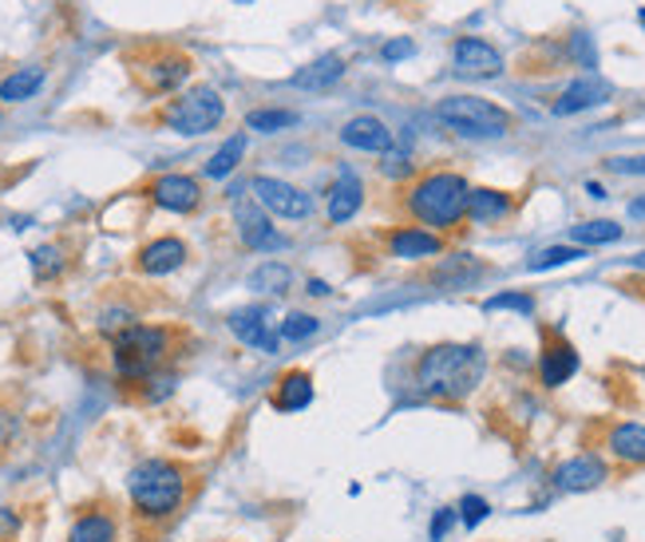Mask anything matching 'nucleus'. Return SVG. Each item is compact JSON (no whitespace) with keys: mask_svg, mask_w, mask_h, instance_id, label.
<instances>
[{"mask_svg":"<svg viewBox=\"0 0 645 542\" xmlns=\"http://www.w3.org/2000/svg\"><path fill=\"white\" fill-rule=\"evenodd\" d=\"M131 325H139V321H135V313H131L128 305H111V309H103L100 313V333H108V337H119L123 329H131Z\"/></svg>","mask_w":645,"mask_h":542,"instance_id":"36","label":"nucleus"},{"mask_svg":"<svg viewBox=\"0 0 645 542\" xmlns=\"http://www.w3.org/2000/svg\"><path fill=\"white\" fill-rule=\"evenodd\" d=\"M250 194H254V202L265 210V214L290 218V222L310 218V210H313L305 190L293 187V182H285V179H273V174H258V179L250 182Z\"/></svg>","mask_w":645,"mask_h":542,"instance_id":"7","label":"nucleus"},{"mask_svg":"<svg viewBox=\"0 0 645 542\" xmlns=\"http://www.w3.org/2000/svg\"><path fill=\"white\" fill-rule=\"evenodd\" d=\"M629 218H645V194H642V199L629 202Z\"/></svg>","mask_w":645,"mask_h":542,"instance_id":"44","label":"nucleus"},{"mask_svg":"<svg viewBox=\"0 0 645 542\" xmlns=\"http://www.w3.org/2000/svg\"><path fill=\"white\" fill-rule=\"evenodd\" d=\"M245 285H250L254 293L282 298V293H290V285H293V270L285 262H262L250 278H245Z\"/></svg>","mask_w":645,"mask_h":542,"instance_id":"27","label":"nucleus"},{"mask_svg":"<svg viewBox=\"0 0 645 542\" xmlns=\"http://www.w3.org/2000/svg\"><path fill=\"white\" fill-rule=\"evenodd\" d=\"M455 515H460V523H464L467 531H475V526L491 515V503L483 495H464L460 499V506H455Z\"/></svg>","mask_w":645,"mask_h":542,"instance_id":"35","label":"nucleus"},{"mask_svg":"<svg viewBox=\"0 0 645 542\" xmlns=\"http://www.w3.org/2000/svg\"><path fill=\"white\" fill-rule=\"evenodd\" d=\"M28 262H32V273H37V281H52V278H60L64 273V250L60 245H37V250L28 253Z\"/></svg>","mask_w":645,"mask_h":542,"instance_id":"32","label":"nucleus"},{"mask_svg":"<svg viewBox=\"0 0 645 542\" xmlns=\"http://www.w3.org/2000/svg\"><path fill=\"white\" fill-rule=\"evenodd\" d=\"M389 250H392V258H401V262H427V258H440V253H444V242H440L436 230L404 227L389 234Z\"/></svg>","mask_w":645,"mask_h":542,"instance_id":"15","label":"nucleus"},{"mask_svg":"<svg viewBox=\"0 0 645 542\" xmlns=\"http://www.w3.org/2000/svg\"><path fill=\"white\" fill-rule=\"evenodd\" d=\"M341 143L349 151H364V154H389L396 136H392V127L376 116H353L345 127H341Z\"/></svg>","mask_w":645,"mask_h":542,"instance_id":"13","label":"nucleus"},{"mask_svg":"<svg viewBox=\"0 0 645 542\" xmlns=\"http://www.w3.org/2000/svg\"><path fill=\"white\" fill-rule=\"evenodd\" d=\"M0 127H4V116H0Z\"/></svg>","mask_w":645,"mask_h":542,"instance_id":"49","label":"nucleus"},{"mask_svg":"<svg viewBox=\"0 0 645 542\" xmlns=\"http://www.w3.org/2000/svg\"><path fill=\"white\" fill-rule=\"evenodd\" d=\"M586 194H591V199H606V190H602L598 182H586Z\"/></svg>","mask_w":645,"mask_h":542,"instance_id":"45","label":"nucleus"},{"mask_svg":"<svg viewBox=\"0 0 645 542\" xmlns=\"http://www.w3.org/2000/svg\"><path fill=\"white\" fill-rule=\"evenodd\" d=\"M460 523V515H455V506H440L436 515H432V523H427V539L432 542H444L447 531Z\"/></svg>","mask_w":645,"mask_h":542,"instance_id":"38","label":"nucleus"},{"mask_svg":"<svg viewBox=\"0 0 645 542\" xmlns=\"http://www.w3.org/2000/svg\"><path fill=\"white\" fill-rule=\"evenodd\" d=\"M361 207H364V182L356 179L349 167H341L333 190H329V222H333V227H345V222H353Z\"/></svg>","mask_w":645,"mask_h":542,"instance_id":"16","label":"nucleus"},{"mask_svg":"<svg viewBox=\"0 0 645 542\" xmlns=\"http://www.w3.org/2000/svg\"><path fill=\"white\" fill-rule=\"evenodd\" d=\"M637 24H642V28H645V9H642V12H637Z\"/></svg>","mask_w":645,"mask_h":542,"instance_id":"47","label":"nucleus"},{"mask_svg":"<svg viewBox=\"0 0 645 542\" xmlns=\"http://www.w3.org/2000/svg\"><path fill=\"white\" fill-rule=\"evenodd\" d=\"M174 384H179V377L174 372H155V377L147 380V389H143V400L147 404H159V400H167L174 392Z\"/></svg>","mask_w":645,"mask_h":542,"instance_id":"37","label":"nucleus"},{"mask_svg":"<svg viewBox=\"0 0 645 542\" xmlns=\"http://www.w3.org/2000/svg\"><path fill=\"white\" fill-rule=\"evenodd\" d=\"M226 325H230V333H234L238 341L250 344V349H258V353H265V357L282 353V333L273 329V313L265 305L234 309V313L226 317Z\"/></svg>","mask_w":645,"mask_h":542,"instance_id":"8","label":"nucleus"},{"mask_svg":"<svg viewBox=\"0 0 645 542\" xmlns=\"http://www.w3.org/2000/svg\"><path fill=\"white\" fill-rule=\"evenodd\" d=\"M487 273V265L472 253H455V258H440L432 265V281H436L440 290H472L475 281Z\"/></svg>","mask_w":645,"mask_h":542,"instance_id":"19","label":"nucleus"},{"mask_svg":"<svg viewBox=\"0 0 645 542\" xmlns=\"http://www.w3.org/2000/svg\"><path fill=\"white\" fill-rule=\"evenodd\" d=\"M467 199H472V182L464 174L432 171L409 190V214L420 227L455 230L467 218Z\"/></svg>","mask_w":645,"mask_h":542,"instance_id":"3","label":"nucleus"},{"mask_svg":"<svg viewBox=\"0 0 645 542\" xmlns=\"http://www.w3.org/2000/svg\"><path fill=\"white\" fill-rule=\"evenodd\" d=\"M609 96H614V88H609L606 80H598V76H582V80H574L571 88L555 100V116H578V111H591V108H598V103H606Z\"/></svg>","mask_w":645,"mask_h":542,"instance_id":"17","label":"nucleus"},{"mask_svg":"<svg viewBox=\"0 0 645 542\" xmlns=\"http://www.w3.org/2000/svg\"><path fill=\"white\" fill-rule=\"evenodd\" d=\"M318 329H321L318 317H313V313H301V309H293V313H285V321L278 325V333H282V341L301 344V341H310V337H318Z\"/></svg>","mask_w":645,"mask_h":542,"instance_id":"34","label":"nucleus"},{"mask_svg":"<svg viewBox=\"0 0 645 542\" xmlns=\"http://www.w3.org/2000/svg\"><path fill=\"white\" fill-rule=\"evenodd\" d=\"M147 194H151V202H155L159 210H171V214H194L202 202V187L199 179H191V174H159L151 187H147Z\"/></svg>","mask_w":645,"mask_h":542,"instance_id":"11","label":"nucleus"},{"mask_svg":"<svg viewBox=\"0 0 645 542\" xmlns=\"http://www.w3.org/2000/svg\"><path fill=\"white\" fill-rule=\"evenodd\" d=\"M483 313H523L531 317L535 313V298L523 290H507V293H495V298L483 301Z\"/></svg>","mask_w":645,"mask_h":542,"instance_id":"33","label":"nucleus"},{"mask_svg":"<svg viewBox=\"0 0 645 542\" xmlns=\"http://www.w3.org/2000/svg\"><path fill=\"white\" fill-rule=\"evenodd\" d=\"M487 353L480 344H432L416 361V384L424 397L436 400H464L483 384Z\"/></svg>","mask_w":645,"mask_h":542,"instance_id":"1","label":"nucleus"},{"mask_svg":"<svg viewBox=\"0 0 645 542\" xmlns=\"http://www.w3.org/2000/svg\"><path fill=\"white\" fill-rule=\"evenodd\" d=\"M586 258V250L582 245H546V250H538L535 258L527 262L531 273H546V270H558V265H571V262H582Z\"/></svg>","mask_w":645,"mask_h":542,"instance_id":"31","label":"nucleus"},{"mask_svg":"<svg viewBox=\"0 0 645 542\" xmlns=\"http://www.w3.org/2000/svg\"><path fill=\"white\" fill-rule=\"evenodd\" d=\"M381 56H384V60H389V63L409 60V56H416V44H412L409 37H404V40H389V44L381 48Z\"/></svg>","mask_w":645,"mask_h":542,"instance_id":"40","label":"nucleus"},{"mask_svg":"<svg viewBox=\"0 0 645 542\" xmlns=\"http://www.w3.org/2000/svg\"><path fill=\"white\" fill-rule=\"evenodd\" d=\"M551 480H555L558 491H571V495H578V491L602 488V483L609 480V468H606V460H602V455L582 452V455H571L566 463H558Z\"/></svg>","mask_w":645,"mask_h":542,"instance_id":"12","label":"nucleus"},{"mask_svg":"<svg viewBox=\"0 0 645 542\" xmlns=\"http://www.w3.org/2000/svg\"><path fill=\"white\" fill-rule=\"evenodd\" d=\"M270 404H273V412H285V416H290V412H305V408L313 404V377L301 369L285 372V377L278 380V389H273Z\"/></svg>","mask_w":645,"mask_h":542,"instance_id":"22","label":"nucleus"},{"mask_svg":"<svg viewBox=\"0 0 645 542\" xmlns=\"http://www.w3.org/2000/svg\"><path fill=\"white\" fill-rule=\"evenodd\" d=\"M191 72H194V63L187 60V56H179V52L159 56V60H151V63L143 68L147 88L159 91V96H171V91H179L182 83L191 80Z\"/></svg>","mask_w":645,"mask_h":542,"instance_id":"20","label":"nucleus"},{"mask_svg":"<svg viewBox=\"0 0 645 542\" xmlns=\"http://www.w3.org/2000/svg\"><path fill=\"white\" fill-rule=\"evenodd\" d=\"M310 293L313 298H329V285L321 278H310Z\"/></svg>","mask_w":645,"mask_h":542,"instance_id":"43","label":"nucleus"},{"mask_svg":"<svg viewBox=\"0 0 645 542\" xmlns=\"http://www.w3.org/2000/svg\"><path fill=\"white\" fill-rule=\"evenodd\" d=\"M634 265L637 270H645V253H634Z\"/></svg>","mask_w":645,"mask_h":542,"instance_id":"46","label":"nucleus"},{"mask_svg":"<svg viewBox=\"0 0 645 542\" xmlns=\"http://www.w3.org/2000/svg\"><path fill=\"white\" fill-rule=\"evenodd\" d=\"M452 63L455 72L467 76V80H495L503 72V56L495 44L480 37H460L452 44Z\"/></svg>","mask_w":645,"mask_h":542,"instance_id":"10","label":"nucleus"},{"mask_svg":"<svg viewBox=\"0 0 645 542\" xmlns=\"http://www.w3.org/2000/svg\"><path fill=\"white\" fill-rule=\"evenodd\" d=\"M238 4H254V0H238Z\"/></svg>","mask_w":645,"mask_h":542,"instance_id":"48","label":"nucleus"},{"mask_svg":"<svg viewBox=\"0 0 645 542\" xmlns=\"http://www.w3.org/2000/svg\"><path fill=\"white\" fill-rule=\"evenodd\" d=\"M578 364L582 361H578V353H574L571 341L546 344L543 357H538V380H543V389H563V384H571Z\"/></svg>","mask_w":645,"mask_h":542,"instance_id":"18","label":"nucleus"},{"mask_svg":"<svg viewBox=\"0 0 645 542\" xmlns=\"http://www.w3.org/2000/svg\"><path fill=\"white\" fill-rule=\"evenodd\" d=\"M187 471L174 460H143L128 471V495L135 515L147 519V523H163L187 503Z\"/></svg>","mask_w":645,"mask_h":542,"instance_id":"2","label":"nucleus"},{"mask_svg":"<svg viewBox=\"0 0 645 542\" xmlns=\"http://www.w3.org/2000/svg\"><path fill=\"white\" fill-rule=\"evenodd\" d=\"M187 242L182 238H155V242H147L143 250H139V273H147V278H167V273L182 270L187 265Z\"/></svg>","mask_w":645,"mask_h":542,"instance_id":"14","label":"nucleus"},{"mask_svg":"<svg viewBox=\"0 0 645 542\" xmlns=\"http://www.w3.org/2000/svg\"><path fill=\"white\" fill-rule=\"evenodd\" d=\"M234 227H238V238H242L245 250L273 253V250H285V245H290V238H285L282 230H273L270 214H265L258 202H238Z\"/></svg>","mask_w":645,"mask_h":542,"instance_id":"9","label":"nucleus"},{"mask_svg":"<svg viewBox=\"0 0 645 542\" xmlns=\"http://www.w3.org/2000/svg\"><path fill=\"white\" fill-rule=\"evenodd\" d=\"M341 76H345V60L336 52H325V56H318L313 63H305L301 72H293V88H301V91H329V88H336L341 83Z\"/></svg>","mask_w":645,"mask_h":542,"instance_id":"24","label":"nucleus"},{"mask_svg":"<svg viewBox=\"0 0 645 542\" xmlns=\"http://www.w3.org/2000/svg\"><path fill=\"white\" fill-rule=\"evenodd\" d=\"M119 539V523L111 511L95 506V511H83L80 519L68 531V542H115Z\"/></svg>","mask_w":645,"mask_h":542,"instance_id":"26","label":"nucleus"},{"mask_svg":"<svg viewBox=\"0 0 645 542\" xmlns=\"http://www.w3.org/2000/svg\"><path fill=\"white\" fill-rule=\"evenodd\" d=\"M242 154H245V136H230L219 151L210 154V163L202 167V174L206 179H230L238 171V163H242Z\"/></svg>","mask_w":645,"mask_h":542,"instance_id":"28","label":"nucleus"},{"mask_svg":"<svg viewBox=\"0 0 645 542\" xmlns=\"http://www.w3.org/2000/svg\"><path fill=\"white\" fill-rule=\"evenodd\" d=\"M606 452L618 463H629V468H642L645 463V424L637 420H622L606 432Z\"/></svg>","mask_w":645,"mask_h":542,"instance_id":"21","label":"nucleus"},{"mask_svg":"<svg viewBox=\"0 0 645 542\" xmlns=\"http://www.w3.org/2000/svg\"><path fill=\"white\" fill-rule=\"evenodd\" d=\"M48 72L40 68V63H24V68H12L4 80H0V103L4 108H12V103H28L37 100V91L44 88Z\"/></svg>","mask_w":645,"mask_h":542,"instance_id":"23","label":"nucleus"},{"mask_svg":"<svg viewBox=\"0 0 645 542\" xmlns=\"http://www.w3.org/2000/svg\"><path fill=\"white\" fill-rule=\"evenodd\" d=\"M515 210L507 190H491V187H472V199H467V218L475 227H495Z\"/></svg>","mask_w":645,"mask_h":542,"instance_id":"25","label":"nucleus"},{"mask_svg":"<svg viewBox=\"0 0 645 542\" xmlns=\"http://www.w3.org/2000/svg\"><path fill=\"white\" fill-rule=\"evenodd\" d=\"M409 171H412V163H409V159H396V154H392L389 163H384V174H389V179H396V174L404 179Z\"/></svg>","mask_w":645,"mask_h":542,"instance_id":"42","label":"nucleus"},{"mask_svg":"<svg viewBox=\"0 0 645 542\" xmlns=\"http://www.w3.org/2000/svg\"><path fill=\"white\" fill-rule=\"evenodd\" d=\"M436 119L464 139H503L515 127L507 108L483 100V96H447L436 103Z\"/></svg>","mask_w":645,"mask_h":542,"instance_id":"5","label":"nucleus"},{"mask_svg":"<svg viewBox=\"0 0 645 542\" xmlns=\"http://www.w3.org/2000/svg\"><path fill=\"white\" fill-rule=\"evenodd\" d=\"M171 353V329L163 325H131L119 337H111V369L123 384H147L163 372Z\"/></svg>","mask_w":645,"mask_h":542,"instance_id":"4","label":"nucleus"},{"mask_svg":"<svg viewBox=\"0 0 645 542\" xmlns=\"http://www.w3.org/2000/svg\"><path fill=\"white\" fill-rule=\"evenodd\" d=\"M571 56L582 68H598V52H594V40L586 37V32H574L571 37Z\"/></svg>","mask_w":645,"mask_h":542,"instance_id":"39","label":"nucleus"},{"mask_svg":"<svg viewBox=\"0 0 645 542\" xmlns=\"http://www.w3.org/2000/svg\"><path fill=\"white\" fill-rule=\"evenodd\" d=\"M301 116L298 111H285V108H258L245 116V127L250 131H262V136H273V131H290V127H298Z\"/></svg>","mask_w":645,"mask_h":542,"instance_id":"30","label":"nucleus"},{"mask_svg":"<svg viewBox=\"0 0 645 542\" xmlns=\"http://www.w3.org/2000/svg\"><path fill=\"white\" fill-rule=\"evenodd\" d=\"M606 167L618 174H645V154H634V159H609Z\"/></svg>","mask_w":645,"mask_h":542,"instance_id":"41","label":"nucleus"},{"mask_svg":"<svg viewBox=\"0 0 645 542\" xmlns=\"http://www.w3.org/2000/svg\"><path fill=\"white\" fill-rule=\"evenodd\" d=\"M226 119V100H222L219 91L210 88V83H202V88H191V91H182L179 100L167 103L163 111V123L171 127L174 136H210L214 127Z\"/></svg>","mask_w":645,"mask_h":542,"instance_id":"6","label":"nucleus"},{"mask_svg":"<svg viewBox=\"0 0 645 542\" xmlns=\"http://www.w3.org/2000/svg\"><path fill=\"white\" fill-rule=\"evenodd\" d=\"M571 238L586 250V245H609L622 238V227L618 222H609V218H591V222H578L571 227Z\"/></svg>","mask_w":645,"mask_h":542,"instance_id":"29","label":"nucleus"}]
</instances>
